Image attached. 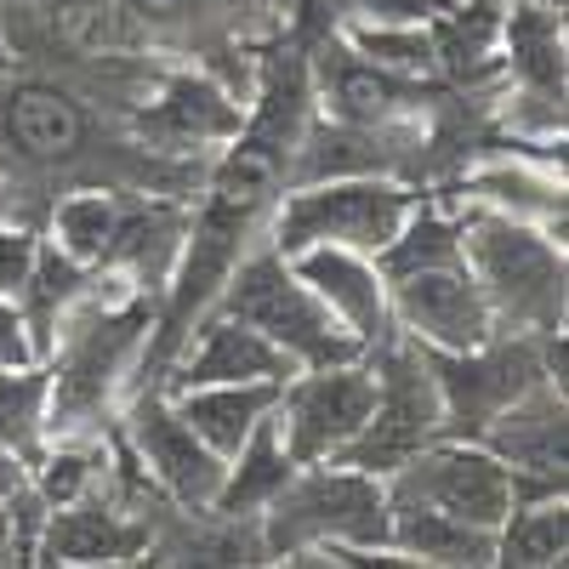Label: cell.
Instances as JSON below:
<instances>
[{
  "label": "cell",
  "mask_w": 569,
  "mask_h": 569,
  "mask_svg": "<svg viewBox=\"0 0 569 569\" xmlns=\"http://www.w3.org/2000/svg\"><path fill=\"white\" fill-rule=\"evenodd\" d=\"M279 388L284 382H211V388H182V393H166V399L228 461L233 450L251 439V427L279 405Z\"/></svg>",
  "instance_id": "obj_17"
},
{
  "label": "cell",
  "mask_w": 569,
  "mask_h": 569,
  "mask_svg": "<svg viewBox=\"0 0 569 569\" xmlns=\"http://www.w3.org/2000/svg\"><path fill=\"white\" fill-rule=\"evenodd\" d=\"M467 194H472V206L507 211V217L536 222L563 240V171H552V166H530V160L479 166L467 177Z\"/></svg>",
  "instance_id": "obj_20"
},
{
  "label": "cell",
  "mask_w": 569,
  "mask_h": 569,
  "mask_svg": "<svg viewBox=\"0 0 569 569\" xmlns=\"http://www.w3.org/2000/svg\"><path fill=\"white\" fill-rule=\"evenodd\" d=\"M353 7L370 23H427L433 18V0H353Z\"/></svg>",
  "instance_id": "obj_31"
},
{
  "label": "cell",
  "mask_w": 569,
  "mask_h": 569,
  "mask_svg": "<svg viewBox=\"0 0 569 569\" xmlns=\"http://www.w3.org/2000/svg\"><path fill=\"white\" fill-rule=\"evenodd\" d=\"M388 308L405 337H416L433 353H467L496 337V313L461 257L388 273Z\"/></svg>",
  "instance_id": "obj_9"
},
{
  "label": "cell",
  "mask_w": 569,
  "mask_h": 569,
  "mask_svg": "<svg viewBox=\"0 0 569 569\" xmlns=\"http://www.w3.org/2000/svg\"><path fill=\"white\" fill-rule=\"evenodd\" d=\"M416 211V194L388 171H365V177H325V182H291V194H279L268 246L279 257H297L308 246H342L376 257L405 217Z\"/></svg>",
  "instance_id": "obj_4"
},
{
  "label": "cell",
  "mask_w": 569,
  "mask_h": 569,
  "mask_svg": "<svg viewBox=\"0 0 569 569\" xmlns=\"http://www.w3.org/2000/svg\"><path fill=\"white\" fill-rule=\"evenodd\" d=\"M126 217V200L120 194H103V188H80V194H69L58 211H52V246L80 262V268H98L109 257V240L114 228Z\"/></svg>",
  "instance_id": "obj_27"
},
{
  "label": "cell",
  "mask_w": 569,
  "mask_h": 569,
  "mask_svg": "<svg viewBox=\"0 0 569 569\" xmlns=\"http://www.w3.org/2000/svg\"><path fill=\"white\" fill-rule=\"evenodd\" d=\"M34 257H40V240L29 228H0V291L23 297V284L34 273Z\"/></svg>",
  "instance_id": "obj_30"
},
{
  "label": "cell",
  "mask_w": 569,
  "mask_h": 569,
  "mask_svg": "<svg viewBox=\"0 0 569 569\" xmlns=\"http://www.w3.org/2000/svg\"><path fill=\"white\" fill-rule=\"evenodd\" d=\"M393 525H388V547L416 558V563H496V530H479L467 518H450L439 507H416V501H388Z\"/></svg>",
  "instance_id": "obj_19"
},
{
  "label": "cell",
  "mask_w": 569,
  "mask_h": 569,
  "mask_svg": "<svg viewBox=\"0 0 569 569\" xmlns=\"http://www.w3.org/2000/svg\"><path fill=\"white\" fill-rule=\"evenodd\" d=\"M137 7L149 12V18H177V12H194L200 0H137Z\"/></svg>",
  "instance_id": "obj_33"
},
{
  "label": "cell",
  "mask_w": 569,
  "mask_h": 569,
  "mask_svg": "<svg viewBox=\"0 0 569 569\" xmlns=\"http://www.w3.org/2000/svg\"><path fill=\"white\" fill-rule=\"evenodd\" d=\"M7 137L18 142L23 160L58 166V160H69L80 149L86 120H80V103L69 98V91L46 86V80H29V86L12 91V103H7Z\"/></svg>",
  "instance_id": "obj_22"
},
{
  "label": "cell",
  "mask_w": 569,
  "mask_h": 569,
  "mask_svg": "<svg viewBox=\"0 0 569 569\" xmlns=\"http://www.w3.org/2000/svg\"><path fill=\"white\" fill-rule=\"evenodd\" d=\"M427 98H433V91H427L416 74H393L382 63L359 58L353 46L337 52V63H330V74H325V109H330V120L370 126V131H388L393 120L416 114Z\"/></svg>",
  "instance_id": "obj_16"
},
{
  "label": "cell",
  "mask_w": 569,
  "mask_h": 569,
  "mask_svg": "<svg viewBox=\"0 0 569 569\" xmlns=\"http://www.w3.org/2000/svg\"><path fill=\"white\" fill-rule=\"evenodd\" d=\"M23 485H29V467H23V461L7 450V445H0V501H12Z\"/></svg>",
  "instance_id": "obj_32"
},
{
  "label": "cell",
  "mask_w": 569,
  "mask_h": 569,
  "mask_svg": "<svg viewBox=\"0 0 569 569\" xmlns=\"http://www.w3.org/2000/svg\"><path fill=\"white\" fill-rule=\"evenodd\" d=\"M149 120H154V131H166L177 142H233L246 126L240 103L206 74H171L160 86Z\"/></svg>",
  "instance_id": "obj_23"
},
{
  "label": "cell",
  "mask_w": 569,
  "mask_h": 569,
  "mask_svg": "<svg viewBox=\"0 0 569 569\" xmlns=\"http://www.w3.org/2000/svg\"><path fill=\"white\" fill-rule=\"evenodd\" d=\"M126 439L160 496H171L182 512H211V501L228 479V461L177 416V405L160 388H137V399L126 410Z\"/></svg>",
  "instance_id": "obj_10"
},
{
  "label": "cell",
  "mask_w": 569,
  "mask_h": 569,
  "mask_svg": "<svg viewBox=\"0 0 569 569\" xmlns=\"http://www.w3.org/2000/svg\"><path fill=\"white\" fill-rule=\"evenodd\" d=\"M46 399H52V370L46 365H18L0 370V445L23 467L46 450Z\"/></svg>",
  "instance_id": "obj_26"
},
{
  "label": "cell",
  "mask_w": 569,
  "mask_h": 569,
  "mask_svg": "<svg viewBox=\"0 0 569 569\" xmlns=\"http://www.w3.org/2000/svg\"><path fill=\"white\" fill-rule=\"evenodd\" d=\"M18 365H46L34 353V337H29V313L18 297L0 291V370H18Z\"/></svg>",
  "instance_id": "obj_29"
},
{
  "label": "cell",
  "mask_w": 569,
  "mask_h": 569,
  "mask_svg": "<svg viewBox=\"0 0 569 569\" xmlns=\"http://www.w3.org/2000/svg\"><path fill=\"white\" fill-rule=\"evenodd\" d=\"M370 405H376V376L359 359L348 365H313V370H297L291 382L279 388V433H284V450H291L297 467L308 461H337L359 427L370 421Z\"/></svg>",
  "instance_id": "obj_8"
},
{
  "label": "cell",
  "mask_w": 569,
  "mask_h": 569,
  "mask_svg": "<svg viewBox=\"0 0 569 569\" xmlns=\"http://www.w3.org/2000/svg\"><path fill=\"white\" fill-rule=\"evenodd\" d=\"M569 547V512H563V490L541 496V501H512V512L496 530V563H518V569H547L563 563Z\"/></svg>",
  "instance_id": "obj_24"
},
{
  "label": "cell",
  "mask_w": 569,
  "mask_h": 569,
  "mask_svg": "<svg viewBox=\"0 0 569 569\" xmlns=\"http://www.w3.org/2000/svg\"><path fill=\"white\" fill-rule=\"evenodd\" d=\"M388 501L439 507L479 530H501V518L518 501V472L479 439H433L388 472Z\"/></svg>",
  "instance_id": "obj_6"
},
{
  "label": "cell",
  "mask_w": 569,
  "mask_h": 569,
  "mask_svg": "<svg viewBox=\"0 0 569 569\" xmlns=\"http://www.w3.org/2000/svg\"><path fill=\"white\" fill-rule=\"evenodd\" d=\"M427 365H433V382H439V399H445V439H479L496 410H507L525 388L552 376L541 337H525V330H518V342L496 330L490 342L467 348V353H433L427 348Z\"/></svg>",
  "instance_id": "obj_7"
},
{
  "label": "cell",
  "mask_w": 569,
  "mask_h": 569,
  "mask_svg": "<svg viewBox=\"0 0 569 569\" xmlns=\"http://www.w3.org/2000/svg\"><path fill=\"white\" fill-rule=\"evenodd\" d=\"M291 472H297V461H291V450H284L279 416L268 410V416L251 427V439L228 456V479H222V490H217L211 512H222V518L262 512V507L284 490V479H291Z\"/></svg>",
  "instance_id": "obj_21"
},
{
  "label": "cell",
  "mask_w": 569,
  "mask_h": 569,
  "mask_svg": "<svg viewBox=\"0 0 569 569\" xmlns=\"http://www.w3.org/2000/svg\"><path fill=\"white\" fill-rule=\"evenodd\" d=\"M302 365L273 348L262 330H251L246 319H228V313H206L194 330H188L182 353L171 359V388L160 393H182V388H211V382H291Z\"/></svg>",
  "instance_id": "obj_13"
},
{
  "label": "cell",
  "mask_w": 569,
  "mask_h": 569,
  "mask_svg": "<svg viewBox=\"0 0 569 569\" xmlns=\"http://www.w3.org/2000/svg\"><path fill=\"white\" fill-rule=\"evenodd\" d=\"M211 308L228 313V319H246L251 330H262V337L273 348H284L302 370H313V365H348V359L365 353L348 337V325L308 291V284L297 279V268L284 262L268 240L251 246L240 262H233V273H228V284L217 291Z\"/></svg>",
  "instance_id": "obj_3"
},
{
  "label": "cell",
  "mask_w": 569,
  "mask_h": 569,
  "mask_svg": "<svg viewBox=\"0 0 569 569\" xmlns=\"http://www.w3.org/2000/svg\"><path fill=\"white\" fill-rule=\"evenodd\" d=\"M182 233H188V217L177 206H126L114 240H109V257L98 268H120L142 297L154 284L171 279L177 268V251H182Z\"/></svg>",
  "instance_id": "obj_18"
},
{
  "label": "cell",
  "mask_w": 569,
  "mask_h": 569,
  "mask_svg": "<svg viewBox=\"0 0 569 569\" xmlns=\"http://www.w3.org/2000/svg\"><path fill=\"white\" fill-rule=\"evenodd\" d=\"M342 40L353 46L359 58H370V63H382V69H393V74H433L439 69V58H433V29L427 23H370V18H359V23H348L342 29Z\"/></svg>",
  "instance_id": "obj_28"
},
{
  "label": "cell",
  "mask_w": 569,
  "mask_h": 569,
  "mask_svg": "<svg viewBox=\"0 0 569 569\" xmlns=\"http://www.w3.org/2000/svg\"><path fill=\"white\" fill-rule=\"evenodd\" d=\"M456 233L461 262L479 279L496 325L525 330V337H547L563 325V240L490 206H467V217H456Z\"/></svg>",
  "instance_id": "obj_1"
},
{
  "label": "cell",
  "mask_w": 569,
  "mask_h": 569,
  "mask_svg": "<svg viewBox=\"0 0 569 569\" xmlns=\"http://www.w3.org/2000/svg\"><path fill=\"white\" fill-rule=\"evenodd\" d=\"M479 445L518 472V501L563 490V382L541 376L536 388H525L490 416Z\"/></svg>",
  "instance_id": "obj_12"
},
{
  "label": "cell",
  "mask_w": 569,
  "mask_h": 569,
  "mask_svg": "<svg viewBox=\"0 0 569 569\" xmlns=\"http://www.w3.org/2000/svg\"><path fill=\"white\" fill-rule=\"evenodd\" d=\"M297 268V279L348 325V337L370 353L376 342L393 337V308H388V279L376 268V257L365 251H342V246H308L297 257H284Z\"/></svg>",
  "instance_id": "obj_14"
},
{
  "label": "cell",
  "mask_w": 569,
  "mask_h": 569,
  "mask_svg": "<svg viewBox=\"0 0 569 569\" xmlns=\"http://www.w3.org/2000/svg\"><path fill=\"white\" fill-rule=\"evenodd\" d=\"M262 552L268 558H302L319 547H388V479L342 461H308L297 467L284 490L262 507Z\"/></svg>",
  "instance_id": "obj_2"
},
{
  "label": "cell",
  "mask_w": 569,
  "mask_h": 569,
  "mask_svg": "<svg viewBox=\"0 0 569 569\" xmlns=\"http://www.w3.org/2000/svg\"><path fill=\"white\" fill-rule=\"evenodd\" d=\"M501 69L518 80V126L563 131V7L525 0L501 12Z\"/></svg>",
  "instance_id": "obj_11"
},
{
  "label": "cell",
  "mask_w": 569,
  "mask_h": 569,
  "mask_svg": "<svg viewBox=\"0 0 569 569\" xmlns=\"http://www.w3.org/2000/svg\"><path fill=\"white\" fill-rule=\"evenodd\" d=\"M12 69V58H7V40H0V74H7Z\"/></svg>",
  "instance_id": "obj_34"
},
{
  "label": "cell",
  "mask_w": 569,
  "mask_h": 569,
  "mask_svg": "<svg viewBox=\"0 0 569 569\" xmlns=\"http://www.w3.org/2000/svg\"><path fill=\"white\" fill-rule=\"evenodd\" d=\"M433 58L461 80H479L501 69V7L496 0H467L456 12H433Z\"/></svg>",
  "instance_id": "obj_25"
},
{
  "label": "cell",
  "mask_w": 569,
  "mask_h": 569,
  "mask_svg": "<svg viewBox=\"0 0 569 569\" xmlns=\"http://www.w3.org/2000/svg\"><path fill=\"white\" fill-rule=\"evenodd\" d=\"M365 365L376 376V405H370V421L359 427V439L337 461L388 479L421 445L445 439V399L433 382V365H427V348L416 337H405V330H393L388 342H376L365 353Z\"/></svg>",
  "instance_id": "obj_5"
},
{
  "label": "cell",
  "mask_w": 569,
  "mask_h": 569,
  "mask_svg": "<svg viewBox=\"0 0 569 569\" xmlns=\"http://www.w3.org/2000/svg\"><path fill=\"white\" fill-rule=\"evenodd\" d=\"M142 547H149V525H131L114 501H98V490L52 507L34 536V552L46 563H126Z\"/></svg>",
  "instance_id": "obj_15"
}]
</instances>
